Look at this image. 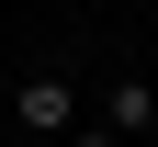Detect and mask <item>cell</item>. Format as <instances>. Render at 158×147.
Wrapping results in <instances>:
<instances>
[{"label":"cell","mask_w":158,"mask_h":147,"mask_svg":"<svg viewBox=\"0 0 158 147\" xmlns=\"http://www.w3.org/2000/svg\"><path fill=\"white\" fill-rule=\"evenodd\" d=\"M11 124H23V136H68V124H79V91H68V68H34L23 91H11Z\"/></svg>","instance_id":"obj_1"},{"label":"cell","mask_w":158,"mask_h":147,"mask_svg":"<svg viewBox=\"0 0 158 147\" xmlns=\"http://www.w3.org/2000/svg\"><path fill=\"white\" fill-rule=\"evenodd\" d=\"M102 136H124V147L158 136V79H147V68H124V79L102 91Z\"/></svg>","instance_id":"obj_2"},{"label":"cell","mask_w":158,"mask_h":147,"mask_svg":"<svg viewBox=\"0 0 158 147\" xmlns=\"http://www.w3.org/2000/svg\"><path fill=\"white\" fill-rule=\"evenodd\" d=\"M68 147H124V136H102V124H68Z\"/></svg>","instance_id":"obj_3"}]
</instances>
